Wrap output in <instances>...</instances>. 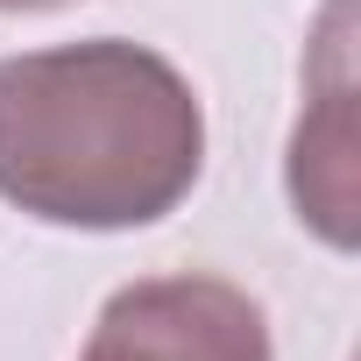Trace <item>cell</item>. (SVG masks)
<instances>
[{"label": "cell", "mask_w": 361, "mask_h": 361, "mask_svg": "<svg viewBox=\"0 0 361 361\" xmlns=\"http://www.w3.org/2000/svg\"><path fill=\"white\" fill-rule=\"evenodd\" d=\"M43 8H64V0H0V15H43Z\"/></svg>", "instance_id": "cell-4"}, {"label": "cell", "mask_w": 361, "mask_h": 361, "mask_svg": "<svg viewBox=\"0 0 361 361\" xmlns=\"http://www.w3.org/2000/svg\"><path fill=\"white\" fill-rule=\"evenodd\" d=\"M340 15L347 0H333L326 15V50H319V92H312V121H298L290 142V199L298 220H312L333 248H354V185H347V43H340Z\"/></svg>", "instance_id": "cell-3"}, {"label": "cell", "mask_w": 361, "mask_h": 361, "mask_svg": "<svg viewBox=\"0 0 361 361\" xmlns=\"http://www.w3.org/2000/svg\"><path fill=\"white\" fill-rule=\"evenodd\" d=\"M78 361H269V326L227 276H149L106 298Z\"/></svg>", "instance_id": "cell-2"}, {"label": "cell", "mask_w": 361, "mask_h": 361, "mask_svg": "<svg viewBox=\"0 0 361 361\" xmlns=\"http://www.w3.org/2000/svg\"><path fill=\"white\" fill-rule=\"evenodd\" d=\"M206 114L170 57L99 36L0 57V199L50 227H149L199 185Z\"/></svg>", "instance_id": "cell-1"}]
</instances>
